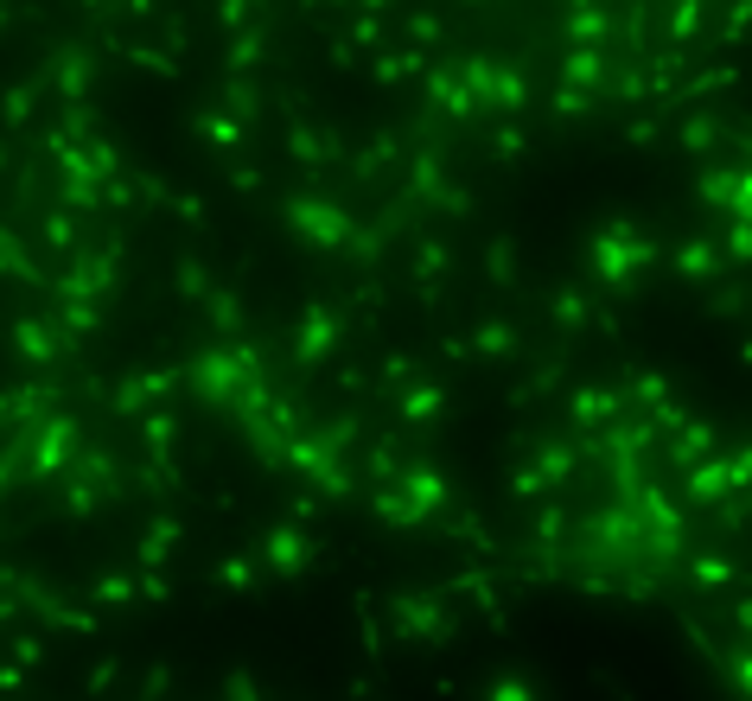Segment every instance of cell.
Here are the masks:
<instances>
[{
    "instance_id": "6da1fadb",
    "label": "cell",
    "mask_w": 752,
    "mask_h": 701,
    "mask_svg": "<svg viewBox=\"0 0 752 701\" xmlns=\"http://www.w3.org/2000/svg\"><path fill=\"white\" fill-rule=\"evenodd\" d=\"M657 261V243H644L632 223H606L600 236H594V274H600L606 288H619V294H632V274Z\"/></svg>"
},
{
    "instance_id": "7a4b0ae2",
    "label": "cell",
    "mask_w": 752,
    "mask_h": 701,
    "mask_svg": "<svg viewBox=\"0 0 752 701\" xmlns=\"http://www.w3.org/2000/svg\"><path fill=\"white\" fill-rule=\"evenodd\" d=\"M459 83L472 90V103H497V109H524V77L510 71V65H497V58H466L459 65Z\"/></svg>"
},
{
    "instance_id": "3957f363",
    "label": "cell",
    "mask_w": 752,
    "mask_h": 701,
    "mask_svg": "<svg viewBox=\"0 0 752 701\" xmlns=\"http://www.w3.org/2000/svg\"><path fill=\"white\" fill-rule=\"evenodd\" d=\"M689 498H695V504H727V498H733V472H727L720 453H708L702 466H689Z\"/></svg>"
},
{
    "instance_id": "277c9868",
    "label": "cell",
    "mask_w": 752,
    "mask_h": 701,
    "mask_svg": "<svg viewBox=\"0 0 752 701\" xmlns=\"http://www.w3.org/2000/svg\"><path fill=\"white\" fill-rule=\"evenodd\" d=\"M567 414H574L580 428H600V421H612V414H619V396H612V389H574Z\"/></svg>"
},
{
    "instance_id": "5b68a950",
    "label": "cell",
    "mask_w": 752,
    "mask_h": 701,
    "mask_svg": "<svg viewBox=\"0 0 752 701\" xmlns=\"http://www.w3.org/2000/svg\"><path fill=\"white\" fill-rule=\"evenodd\" d=\"M606 33H612V20H606V7H574V20H567V38L574 45H606Z\"/></svg>"
},
{
    "instance_id": "8992f818",
    "label": "cell",
    "mask_w": 752,
    "mask_h": 701,
    "mask_svg": "<svg viewBox=\"0 0 752 701\" xmlns=\"http://www.w3.org/2000/svg\"><path fill=\"white\" fill-rule=\"evenodd\" d=\"M402 498H409L414 511H421V517H427V511H434V504H447V484L434 479V472H427V466H414V472H409V491H402Z\"/></svg>"
},
{
    "instance_id": "52a82bcc",
    "label": "cell",
    "mask_w": 752,
    "mask_h": 701,
    "mask_svg": "<svg viewBox=\"0 0 752 701\" xmlns=\"http://www.w3.org/2000/svg\"><path fill=\"white\" fill-rule=\"evenodd\" d=\"M715 268H720L715 243H682V249H677V274H689V281H708Z\"/></svg>"
},
{
    "instance_id": "ba28073f",
    "label": "cell",
    "mask_w": 752,
    "mask_h": 701,
    "mask_svg": "<svg viewBox=\"0 0 752 701\" xmlns=\"http://www.w3.org/2000/svg\"><path fill=\"white\" fill-rule=\"evenodd\" d=\"M567 472H574V446L555 441V446H542V453H536V479H542V484H562Z\"/></svg>"
},
{
    "instance_id": "9c48e42d",
    "label": "cell",
    "mask_w": 752,
    "mask_h": 701,
    "mask_svg": "<svg viewBox=\"0 0 752 701\" xmlns=\"http://www.w3.org/2000/svg\"><path fill=\"white\" fill-rule=\"evenodd\" d=\"M708 446H715V428H682L670 453H677V466H702V459H708Z\"/></svg>"
},
{
    "instance_id": "30bf717a",
    "label": "cell",
    "mask_w": 752,
    "mask_h": 701,
    "mask_svg": "<svg viewBox=\"0 0 752 701\" xmlns=\"http://www.w3.org/2000/svg\"><path fill=\"white\" fill-rule=\"evenodd\" d=\"M677 141H682L689 153H715V141H720V121H708V115H689Z\"/></svg>"
},
{
    "instance_id": "8fae6325",
    "label": "cell",
    "mask_w": 752,
    "mask_h": 701,
    "mask_svg": "<svg viewBox=\"0 0 752 701\" xmlns=\"http://www.w3.org/2000/svg\"><path fill=\"white\" fill-rule=\"evenodd\" d=\"M733 179H740V173L715 166V173H702V179H695V198H702V205H733Z\"/></svg>"
},
{
    "instance_id": "7c38bea8",
    "label": "cell",
    "mask_w": 752,
    "mask_h": 701,
    "mask_svg": "<svg viewBox=\"0 0 752 701\" xmlns=\"http://www.w3.org/2000/svg\"><path fill=\"white\" fill-rule=\"evenodd\" d=\"M702 7H708V0H677V13H670V45H689V38H695Z\"/></svg>"
},
{
    "instance_id": "4fadbf2b",
    "label": "cell",
    "mask_w": 752,
    "mask_h": 701,
    "mask_svg": "<svg viewBox=\"0 0 752 701\" xmlns=\"http://www.w3.org/2000/svg\"><path fill=\"white\" fill-rule=\"evenodd\" d=\"M689 574H695V581H708V587L740 581V568H733V561H720V554H695V561H689Z\"/></svg>"
},
{
    "instance_id": "5bb4252c",
    "label": "cell",
    "mask_w": 752,
    "mask_h": 701,
    "mask_svg": "<svg viewBox=\"0 0 752 701\" xmlns=\"http://www.w3.org/2000/svg\"><path fill=\"white\" fill-rule=\"evenodd\" d=\"M434 96H440L453 115H472V90H466V83H459L453 71H434Z\"/></svg>"
},
{
    "instance_id": "9a60e30c",
    "label": "cell",
    "mask_w": 752,
    "mask_h": 701,
    "mask_svg": "<svg viewBox=\"0 0 752 701\" xmlns=\"http://www.w3.org/2000/svg\"><path fill=\"white\" fill-rule=\"evenodd\" d=\"M479 351H485V358H510V351H517V332H510V326H479Z\"/></svg>"
},
{
    "instance_id": "2e32d148",
    "label": "cell",
    "mask_w": 752,
    "mask_h": 701,
    "mask_svg": "<svg viewBox=\"0 0 752 701\" xmlns=\"http://www.w3.org/2000/svg\"><path fill=\"white\" fill-rule=\"evenodd\" d=\"M485 701H536V689H529L524 676H497L485 689Z\"/></svg>"
},
{
    "instance_id": "e0dca14e",
    "label": "cell",
    "mask_w": 752,
    "mask_h": 701,
    "mask_svg": "<svg viewBox=\"0 0 752 701\" xmlns=\"http://www.w3.org/2000/svg\"><path fill=\"white\" fill-rule=\"evenodd\" d=\"M555 319H562V326H587V300L574 294V288H562V294H555Z\"/></svg>"
},
{
    "instance_id": "ac0fdd59",
    "label": "cell",
    "mask_w": 752,
    "mask_h": 701,
    "mask_svg": "<svg viewBox=\"0 0 752 701\" xmlns=\"http://www.w3.org/2000/svg\"><path fill=\"white\" fill-rule=\"evenodd\" d=\"M727 256L752 261V223H733V230H727Z\"/></svg>"
},
{
    "instance_id": "d6986e66",
    "label": "cell",
    "mask_w": 752,
    "mask_h": 701,
    "mask_svg": "<svg viewBox=\"0 0 752 701\" xmlns=\"http://www.w3.org/2000/svg\"><path fill=\"white\" fill-rule=\"evenodd\" d=\"M752 26V0H733V20H727V33H720V45H733V38Z\"/></svg>"
},
{
    "instance_id": "ffe728a7",
    "label": "cell",
    "mask_w": 752,
    "mask_h": 701,
    "mask_svg": "<svg viewBox=\"0 0 752 701\" xmlns=\"http://www.w3.org/2000/svg\"><path fill=\"white\" fill-rule=\"evenodd\" d=\"M434 408H440V389H414L409 402H402V414H414V421H421V414H434Z\"/></svg>"
},
{
    "instance_id": "44dd1931",
    "label": "cell",
    "mask_w": 752,
    "mask_h": 701,
    "mask_svg": "<svg viewBox=\"0 0 752 701\" xmlns=\"http://www.w3.org/2000/svg\"><path fill=\"white\" fill-rule=\"evenodd\" d=\"M491 274H497V281H510V274H517V261H510V243H491Z\"/></svg>"
},
{
    "instance_id": "7402d4cb",
    "label": "cell",
    "mask_w": 752,
    "mask_h": 701,
    "mask_svg": "<svg viewBox=\"0 0 752 701\" xmlns=\"http://www.w3.org/2000/svg\"><path fill=\"white\" fill-rule=\"evenodd\" d=\"M587 103H594V96H580V90H555V109L562 115H580Z\"/></svg>"
},
{
    "instance_id": "603a6c76",
    "label": "cell",
    "mask_w": 752,
    "mask_h": 701,
    "mask_svg": "<svg viewBox=\"0 0 752 701\" xmlns=\"http://www.w3.org/2000/svg\"><path fill=\"white\" fill-rule=\"evenodd\" d=\"M497 153H504V160H510V153H524V135H517V128H504V135H497Z\"/></svg>"
},
{
    "instance_id": "cb8c5ba5",
    "label": "cell",
    "mask_w": 752,
    "mask_h": 701,
    "mask_svg": "<svg viewBox=\"0 0 752 701\" xmlns=\"http://www.w3.org/2000/svg\"><path fill=\"white\" fill-rule=\"evenodd\" d=\"M733 626H740V631L752 638V599H733Z\"/></svg>"
},
{
    "instance_id": "d4e9b609",
    "label": "cell",
    "mask_w": 752,
    "mask_h": 701,
    "mask_svg": "<svg viewBox=\"0 0 752 701\" xmlns=\"http://www.w3.org/2000/svg\"><path fill=\"white\" fill-rule=\"evenodd\" d=\"M376 7H383V0H376Z\"/></svg>"
}]
</instances>
